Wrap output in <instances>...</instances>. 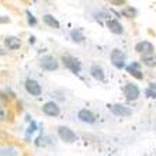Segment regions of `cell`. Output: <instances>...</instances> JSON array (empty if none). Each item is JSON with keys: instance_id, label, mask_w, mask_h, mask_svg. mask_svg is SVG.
<instances>
[{"instance_id": "cell-5", "label": "cell", "mask_w": 156, "mask_h": 156, "mask_svg": "<svg viewBox=\"0 0 156 156\" xmlns=\"http://www.w3.org/2000/svg\"><path fill=\"white\" fill-rule=\"evenodd\" d=\"M42 111L44 114H47L49 117H58L61 114V107L55 101H48L42 105Z\"/></svg>"}, {"instance_id": "cell-26", "label": "cell", "mask_w": 156, "mask_h": 156, "mask_svg": "<svg viewBox=\"0 0 156 156\" xmlns=\"http://www.w3.org/2000/svg\"><path fill=\"white\" fill-rule=\"evenodd\" d=\"M35 42V38H34V37H31V38H30V44H34Z\"/></svg>"}, {"instance_id": "cell-25", "label": "cell", "mask_w": 156, "mask_h": 156, "mask_svg": "<svg viewBox=\"0 0 156 156\" xmlns=\"http://www.w3.org/2000/svg\"><path fill=\"white\" fill-rule=\"evenodd\" d=\"M6 54H7V51H6V48L0 47V55H6Z\"/></svg>"}, {"instance_id": "cell-12", "label": "cell", "mask_w": 156, "mask_h": 156, "mask_svg": "<svg viewBox=\"0 0 156 156\" xmlns=\"http://www.w3.org/2000/svg\"><path fill=\"white\" fill-rule=\"evenodd\" d=\"M127 72L129 75H132L134 77H136L138 80L144 79V75H142L141 69H139V63H136V62H132L129 66H127Z\"/></svg>"}, {"instance_id": "cell-23", "label": "cell", "mask_w": 156, "mask_h": 156, "mask_svg": "<svg viewBox=\"0 0 156 156\" xmlns=\"http://www.w3.org/2000/svg\"><path fill=\"white\" fill-rule=\"evenodd\" d=\"M4 118H6V111H4V108L0 105V121H4Z\"/></svg>"}, {"instance_id": "cell-21", "label": "cell", "mask_w": 156, "mask_h": 156, "mask_svg": "<svg viewBox=\"0 0 156 156\" xmlns=\"http://www.w3.org/2000/svg\"><path fill=\"white\" fill-rule=\"evenodd\" d=\"M27 16H28V23H30V24H31V26H35V24H37L35 17H34V16L31 14L30 11H27Z\"/></svg>"}, {"instance_id": "cell-13", "label": "cell", "mask_w": 156, "mask_h": 156, "mask_svg": "<svg viewBox=\"0 0 156 156\" xmlns=\"http://www.w3.org/2000/svg\"><path fill=\"white\" fill-rule=\"evenodd\" d=\"M4 45H6L7 49H18V48L21 47V41L17 37H7L4 40Z\"/></svg>"}, {"instance_id": "cell-20", "label": "cell", "mask_w": 156, "mask_h": 156, "mask_svg": "<svg viewBox=\"0 0 156 156\" xmlns=\"http://www.w3.org/2000/svg\"><path fill=\"white\" fill-rule=\"evenodd\" d=\"M145 93H146V96H148V97L156 98V89H155V87H152V86H151V87H149V89H148V90L145 91Z\"/></svg>"}, {"instance_id": "cell-22", "label": "cell", "mask_w": 156, "mask_h": 156, "mask_svg": "<svg viewBox=\"0 0 156 156\" xmlns=\"http://www.w3.org/2000/svg\"><path fill=\"white\" fill-rule=\"evenodd\" d=\"M35 127H37V124L33 121V122H31V125H30V128H28V131H27V134H33L34 131H35Z\"/></svg>"}, {"instance_id": "cell-7", "label": "cell", "mask_w": 156, "mask_h": 156, "mask_svg": "<svg viewBox=\"0 0 156 156\" xmlns=\"http://www.w3.org/2000/svg\"><path fill=\"white\" fill-rule=\"evenodd\" d=\"M124 94L128 100H136L139 97V89L136 84L134 83H128L124 87Z\"/></svg>"}, {"instance_id": "cell-11", "label": "cell", "mask_w": 156, "mask_h": 156, "mask_svg": "<svg viewBox=\"0 0 156 156\" xmlns=\"http://www.w3.org/2000/svg\"><path fill=\"white\" fill-rule=\"evenodd\" d=\"M107 27H108V30L111 33L117 34V35H120V34L124 33L122 24H121L120 21H117V20H108V21H107Z\"/></svg>"}, {"instance_id": "cell-3", "label": "cell", "mask_w": 156, "mask_h": 156, "mask_svg": "<svg viewBox=\"0 0 156 156\" xmlns=\"http://www.w3.org/2000/svg\"><path fill=\"white\" fill-rule=\"evenodd\" d=\"M111 62L117 69H122L125 68V54L120 49H114L111 52Z\"/></svg>"}, {"instance_id": "cell-14", "label": "cell", "mask_w": 156, "mask_h": 156, "mask_svg": "<svg viewBox=\"0 0 156 156\" xmlns=\"http://www.w3.org/2000/svg\"><path fill=\"white\" fill-rule=\"evenodd\" d=\"M142 63L148 68H155L156 66V55L153 54H148V55H142Z\"/></svg>"}, {"instance_id": "cell-24", "label": "cell", "mask_w": 156, "mask_h": 156, "mask_svg": "<svg viewBox=\"0 0 156 156\" xmlns=\"http://www.w3.org/2000/svg\"><path fill=\"white\" fill-rule=\"evenodd\" d=\"M4 23H10V18L4 17V16H0V24H4Z\"/></svg>"}, {"instance_id": "cell-19", "label": "cell", "mask_w": 156, "mask_h": 156, "mask_svg": "<svg viewBox=\"0 0 156 156\" xmlns=\"http://www.w3.org/2000/svg\"><path fill=\"white\" fill-rule=\"evenodd\" d=\"M125 17H128V18H131V17H135L136 16V10H135L134 7H131V6H128V7H125L122 11H121Z\"/></svg>"}, {"instance_id": "cell-8", "label": "cell", "mask_w": 156, "mask_h": 156, "mask_svg": "<svg viewBox=\"0 0 156 156\" xmlns=\"http://www.w3.org/2000/svg\"><path fill=\"white\" fill-rule=\"evenodd\" d=\"M153 44H151L149 41H141L135 45V51L138 54H142V55H148V54H153Z\"/></svg>"}, {"instance_id": "cell-17", "label": "cell", "mask_w": 156, "mask_h": 156, "mask_svg": "<svg viewBox=\"0 0 156 156\" xmlns=\"http://www.w3.org/2000/svg\"><path fill=\"white\" fill-rule=\"evenodd\" d=\"M70 37H72V40L75 41V42H83L84 41V35L79 28L72 30V31H70Z\"/></svg>"}, {"instance_id": "cell-4", "label": "cell", "mask_w": 156, "mask_h": 156, "mask_svg": "<svg viewBox=\"0 0 156 156\" xmlns=\"http://www.w3.org/2000/svg\"><path fill=\"white\" fill-rule=\"evenodd\" d=\"M41 66H42V69L45 70H56L59 68V62L52 56V55H47V56H44L41 59Z\"/></svg>"}, {"instance_id": "cell-15", "label": "cell", "mask_w": 156, "mask_h": 156, "mask_svg": "<svg viewBox=\"0 0 156 156\" xmlns=\"http://www.w3.org/2000/svg\"><path fill=\"white\" fill-rule=\"evenodd\" d=\"M90 73H91V76L94 77L96 80H104V70H103L101 66L93 65L90 68Z\"/></svg>"}, {"instance_id": "cell-2", "label": "cell", "mask_w": 156, "mask_h": 156, "mask_svg": "<svg viewBox=\"0 0 156 156\" xmlns=\"http://www.w3.org/2000/svg\"><path fill=\"white\" fill-rule=\"evenodd\" d=\"M58 135H59V138L63 142H66V144H72V142L76 141V134L69 127H59Z\"/></svg>"}, {"instance_id": "cell-6", "label": "cell", "mask_w": 156, "mask_h": 156, "mask_svg": "<svg viewBox=\"0 0 156 156\" xmlns=\"http://www.w3.org/2000/svg\"><path fill=\"white\" fill-rule=\"evenodd\" d=\"M26 90L28 91L31 96H40L42 93V89H41V84L34 79H27L26 82Z\"/></svg>"}, {"instance_id": "cell-1", "label": "cell", "mask_w": 156, "mask_h": 156, "mask_svg": "<svg viewBox=\"0 0 156 156\" xmlns=\"http://www.w3.org/2000/svg\"><path fill=\"white\" fill-rule=\"evenodd\" d=\"M62 62H63V65H65L69 70H72L73 73H79L80 70H82V65H80L79 59H76L75 56L63 55V56H62Z\"/></svg>"}, {"instance_id": "cell-18", "label": "cell", "mask_w": 156, "mask_h": 156, "mask_svg": "<svg viewBox=\"0 0 156 156\" xmlns=\"http://www.w3.org/2000/svg\"><path fill=\"white\" fill-rule=\"evenodd\" d=\"M0 156H18L16 148H0Z\"/></svg>"}, {"instance_id": "cell-16", "label": "cell", "mask_w": 156, "mask_h": 156, "mask_svg": "<svg viewBox=\"0 0 156 156\" xmlns=\"http://www.w3.org/2000/svg\"><path fill=\"white\" fill-rule=\"evenodd\" d=\"M42 20H44V23H45L47 26L52 27V28H55V30H58V28H59V21L54 17V16H51V14H45V16L42 17Z\"/></svg>"}, {"instance_id": "cell-9", "label": "cell", "mask_w": 156, "mask_h": 156, "mask_svg": "<svg viewBox=\"0 0 156 156\" xmlns=\"http://www.w3.org/2000/svg\"><path fill=\"white\" fill-rule=\"evenodd\" d=\"M111 111H113V114H115V115H118V117H129L131 114H132L129 107H127V105H124V104L111 105Z\"/></svg>"}, {"instance_id": "cell-10", "label": "cell", "mask_w": 156, "mask_h": 156, "mask_svg": "<svg viewBox=\"0 0 156 156\" xmlns=\"http://www.w3.org/2000/svg\"><path fill=\"white\" fill-rule=\"evenodd\" d=\"M77 117H79L80 121H83V122H86V124L96 122V117H94V114L91 113L90 110H86V108L80 110L79 114H77Z\"/></svg>"}]
</instances>
